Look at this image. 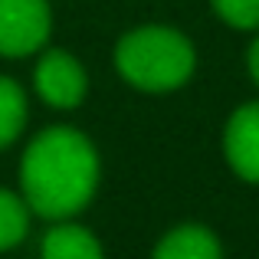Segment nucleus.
<instances>
[{"mask_svg": "<svg viewBox=\"0 0 259 259\" xmlns=\"http://www.w3.org/2000/svg\"><path fill=\"white\" fill-rule=\"evenodd\" d=\"M115 69L141 92H174L194 76L197 53L184 33L148 23L115 43Z\"/></svg>", "mask_w": 259, "mask_h": 259, "instance_id": "2", "label": "nucleus"}, {"mask_svg": "<svg viewBox=\"0 0 259 259\" xmlns=\"http://www.w3.org/2000/svg\"><path fill=\"white\" fill-rule=\"evenodd\" d=\"M30 233V207L20 194L0 187V253L13 249L17 243H23V236Z\"/></svg>", "mask_w": 259, "mask_h": 259, "instance_id": "9", "label": "nucleus"}, {"mask_svg": "<svg viewBox=\"0 0 259 259\" xmlns=\"http://www.w3.org/2000/svg\"><path fill=\"white\" fill-rule=\"evenodd\" d=\"M151 259H223V246L210 227L181 223L161 236Z\"/></svg>", "mask_w": 259, "mask_h": 259, "instance_id": "6", "label": "nucleus"}, {"mask_svg": "<svg viewBox=\"0 0 259 259\" xmlns=\"http://www.w3.org/2000/svg\"><path fill=\"white\" fill-rule=\"evenodd\" d=\"M246 69H249V79H253L256 89H259V30H256V39L246 53Z\"/></svg>", "mask_w": 259, "mask_h": 259, "instance_id": "11", "label": "nucleus"}, {"mask_svg": "<svg viewBox=\"0 0 259 259\" xmlns=\"http://www.w3.org/2000/svg\"><path fill=\"white\" fill-rule=\"evenodd\" d=\"M99 151L82 132L53 125L26 145L20 161V190L30 213L72 220L99 190Z\"/></svg>", "mask_w": 259, "mask_h": 259, "instance_id": "1", "label": "nucleus"}, {"mask_svg": "<svg viewBox=\"0 0 259 259\" xmlns=\"http://www.w3.org/2000/svg\"><path fill=\"white\" fill-rule=\"evenodd\" d=\"M50 30V0H0V56H33L46 46Z\"/></svg>", "mask_w": 259, "mask_h": 259, "instance_id": "3", "label": "nucleus"}, {"mask_svg": "<svg viewBox=\"0 0 259 259\" xmlns=\"http://www.w3.org/2000/svg\"><path fill=\"white\" fill-rule=\"evenodd\" d=\"M26 125V92L10 76H0V151L20 138Z\"/></svg>", "mask_w": 259, "mask_h": 259, "instance_id": "8", "label": "nucleus"}, {"mask_svg": "<svg viewBox=\"0 0 259 259\" xmlns=\"http://www.w3.org/2000/svg\"><path fill=\"white\" fill-rule=\"evenodd\" d=\"M36 95L53 108H79L89 92V76L72 53L66 50H43L33 69Z\"/></svg>", "mask_w": 259, "mask_h": 259, "instance_id": "4", "label": "nucleus"}, {"mask_svg": "<svg viewBox=\"0 0 259 259\" xmlns=\"http://www.w3.org/2000/svg\"><path fill=\"white\" fill-rule=\"evenodd\" d=\"M223 158L240 181L259 184V102H246L227 118Z\"/></svg>", "mask_w": 259, "mask_h": 259, "instance_id": "5", "label": "nucleus"}, {"mask_svg": "<svg viewBox=\"0 0 259 259\" xmlns=\"http://www.w3.org/2000/svg\"><path fill=\"white\" fill-rule=\"evenodd\" d=\"M213 13L233 30H259V0H210Z\"/></svg>", "mask_w": 259, "mask_h": 259, "instance_id": "10", "label": "nucleus"}, {"mask_svg": "<svg viewBox=\"0 0 259 259\" xmlns=\"http://www.w3.org/2000/svg\"><path fill=\"white\" fill-rule=\"evenodd\" d=\"M39 259H105L102 243L95 233L69 220H56V227L46 230L39 243Z\"/></svg>", "mask_w": 259, "mask_h": 259, "instance_id": "7", "label": "nucleus"}]
</instances>
